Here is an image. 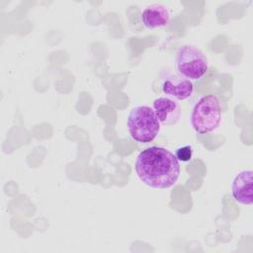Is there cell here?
<instances>
[{"label":"cell","mask_w":253,"mask_h":253,"mask_svg":"<svg viewBox=\"0 0 253 253\" xmlns=\"http://www.w3.org/2000/svg\"><path fill=\"white\" fill-rule=\"evenodd\" d=\"M175 63L178 73L190 80L200 79L209 68L207 55L193 44H184L177 49Z\"/></svg>","instance_id":"4"},{"label":"cell","mask_w":253,"mask_h":253,"mask_svg":"<svg viewBox=\"0 0 253 253\" xmlns=\"http://www.w3.org/2000/svg\"><path fill=\"white\" fill-rule=\"evenodd\" d=\"M193 155V148L190 145H185V146H181L176 150V158L178 161H182V162H187L189 160H191Z\"/></svg>","instance_id":"9"},{"label":"cell","mask_w":253,"mask_h":253,"mask_svg":"<svg viewBox=\"0 0 253 253\" xmlns=\"http://www.w3.org/2000/svg\"><path fill=\"white\" fill-rule=\"evenodd\" d=\"M134 169L139 180L154 189L174 186L180 175V164L174 153L161 146H149L136 156Z\"/></svg>","instance_id":"1"},{"label":"cell","mask_w":253,"mask_h":253,"mask_svg":"<svg viewBox=\"0 0 253 253\" xmlns=\"http://www.w3.org/2000/svg\"><path fill=\"white\" fill-rule=\"evenodd\" d=\"M126 126L131 138L140 143L153 141L160 130V123L153 109L146 105L135 106L129 111Z\"/></svg>","instance_id":"2"},{"label":"cell","mask_w":253,"mask_h":253,"mask_svg":"<svg viewBox=\"0 0 253 253\" xmlns=\"http://www.w3.org/2000/svg\"><path fill=\"white\" fill-rule=\"evenodd\" d=\"M170 12L162 4H151L145 7L141 13L142 24L149 30L166 27L170 22Z\"/></svg>","instance_id":"8"},{"label":"cell","mask_w":253,"mask_h":253,"mask_svg":"<svg viewBox=\"0 0 253 253\" xmlns=\"http://www.w3.org/2000/svg\"><path fill=\"white\" fill-rule=\"evenodd\" d=\"M221 121V107L217 96L209 94L203 96L195 104L191 114V125L201 134L216 129Z\"/></svg>","instance_id":"3"},{"label":"cell","mask_w":253,"mask_h":253,"mask_svg":"<svg viewBox=\"0 0 253 253\" xmlns=\"http://www.w3.org/2000/svg\"><path fill=\"white\" fill-rule=\"evenodd\" d=\"M252 182L253 172L250 169L242 170L235 175L231 182V195L237 203L247 206L252 204Z\"/></svg>","instance_id":"7"},{"label":"cell","mask_w":253,"mask_h":253,"mask_svg":"<svg viewBox=\"0 0 253 253\" xmlns=\"http://www.w3.org/2000/svg\"><path fill=\"white\" fill-rule=\"evenodd\" d=\"M152 109L159 121L165 126L176 125L181 118V107L178 101L169 96H159L153 100Z\"/></svg>","instance_id":"6"},{"label":"cell","mask_w":253,"mask_h":253,"mask_svg":"<svg viewBox=\"0 0 253 253\" xmlns=\"http://www.w3.org/2000/svg\"><path fill=\"white\" fill-rule=\"evenodd\" d=\"M161 90L166 96L183 101L192 96L194 85L190 79L179 73H168L161 81Z\"/></svg>","instance_id":"5"}]
</instances>
